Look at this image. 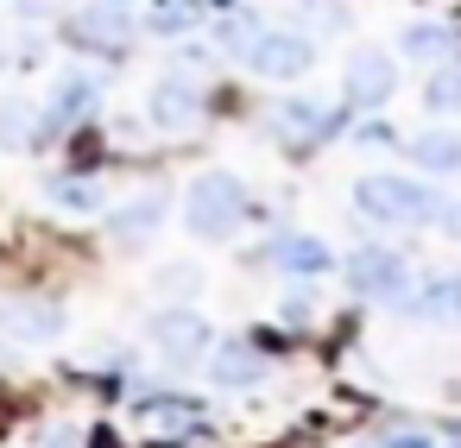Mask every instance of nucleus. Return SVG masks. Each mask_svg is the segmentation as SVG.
I'll use <instances>...</instances> for the list:
<instances>
[{"instance_id": "f03ea898", "label": "nucleus", "mask_w": 461, "mask_h": 448, "mask_svg": "<svg viewBox=\"0 0 461 448\" xmlns=\"http://www.w3.org/2000/svg\"><path fill=\"white\" fill-rule=\"evenodd\" d=\"M247 221V184L234 171H203L184 196V228L196 240H228Z\"/></svg>"}, {"instance_id": "f257e3e1", "label": "nucleus", "mask_w": 461, "mask_h": 448, "mask_svg": "<svg viewBox=\"0 0 461 448\" xmlns=\"http://www.w3.org/2000/svg\"><path fill=\"white\" fill-rule=\"evenodd\" d=\"M354 209L373 221V228H436L442 221V196L417 177H392V171H373L354 184Z\"/></svg>"}, {"instance_id": "aec40b11", "label": "nucleus", "mask_w": 461, "mask_h": 448, "mask_svg": "<svg viewBox=\"0 0 461 448\" xmlns=\"http://www.w3.org/2000/svg\"><path fill=\"white\" fill-rule=\"evenodd\" d=\"M184 26H196V0H158L146 13V32H184Z\"/></svg>"}, {"instance_id": "6ab92c4d", "label": "nucleus", "mask_w": 461, "mask_h": 448, "mask_svg": "<svg viewBox=\"0 0 461 448\" xmlns=\"http://www.w3.org/2000/svg\"><path fill=\"white\" fill-rule=\"evenodd\" d=\"M158 209H165V196H140V202H127V215H108V228H114L121 240L152 234V228H158Z\"/></svg>"}, {"instance_id": "4468645a", "label": "nucleus", "mask_w": 461, "mask_h": 448, "mask_svg": "<svg viewBox=\"0 0 461 448\" xmlns=\"http://www.w3.org/2000/svg\"><path fill=\"white\" fill-rule=\"evenodd\" d=\"M196 89L190 83H177V76H165L158 89H152V121L165 127V133H184V127H196Z\"/></svg>"}, {"instance_id": "2eb2a0df", "label": "nucleus", "mask_w": 461, "mask_h": 448, "mask_svg": "<svg viewBox=\"0 0 461 448\" xmlns=\"http://www.w3.org/2000/svg\"><path fill=\"white\" fill-rule=\"evenodd\" d=\"M411 158H417L429 177H455V171H461V139H455V133H417V139H411Z\"/></svg>"}, {"instance_id": "6e6552de", "label": "nucleus", "mask_w": 461, "mask_h": 448, "mask_svg": "<svg viewBox=\"0 0 461 448\" xmlns=\"http://www.w3.org/2000/svg\"><path fill=\"white\" fill-rule=\"evenodd\" d=\"M0 335L7 341H58L64 309L51 297H0Z\"/></svg>"}, {"instance_id": "7ed1b4c3", "label": "nucleus", "mask_w": 461, "mask_h": 448, "mask_svg": "<svg viewBox=\"0 0 461 448\" xmlns=\"http://www.w3.org/2000/svg\"><path fill=\"white\" fill-rule=\"evenodd\" d=\"M133 13L127 7H77L70 20H64V39L77 45V51H95V58H127V45H133Z\"/></svg>"}, {"instance_id": "9d476101", "label": "nucleus", "mask_w": 461, "mask_h": 448, "mask_svg": "<svg viewBox=\"0 0 461 448\" xmlns=\"http://www.w3.org/2000/svg\"><path fill=\"white\" fill-rule=\"evenodd\" d=\"M259 265H278V272H297V278H322L335 265V253L316 234H285V240L259 246Z\"/></svg>"}, {"instance_id": "dca6fc26", "label": "nucleus", "mask_w": 461, "mask_h": 448, "mask_svg": "<svg viewBox=\"0 0 461 448\" xmlns=\"http://www.w3.org/2000/svg\"><path fill=\"white\" fill-rule=\"evenodd\" d=\"M398 51L404 58H423V64H442V58H455V32L448 26H404L398 32Z\"/></svg>"}, {"instance_id": "20e7f679", "label": "nucleus", "mask_w": 461, "mask_h": 448, "mask_svg": "<svg viewBox=\"0 0 461 448\" xmlns=\"http://www.w3.org/2000/svg\"><path fill=\"white\" fill-rule=\"evenodd\" d=\"M341 278H348V291L366 297V303H398V297L411 291V259H398V253H385V246H366V253H348Z\"/></svg>"}, {"instance_id": "f8f14e48", "label": "nucleus", "mask_w": 461, "mask_h": 448, "mask_svg": "<svg viewBox=\"0 0 461 448\" xmlns=\"http://www.w3.org/2000/svg\"><path fill=\"white\" fill-rule=\"evenodd\" d=\"M209 379H215V385H228V391L259 385V379H266V354H259L253 341H221V347H215V360H209Z\"/></svg>"}, {"instance_id": "423d86ee", "label": "nucleus", "mask_w": 461, "mask_h": 448, "mask_svg": "<svg viewBox=\"0 0 461 448\" xmlns=\"http://www.w3.org/2000/svg\"><path fill=\"white\" fill-rule=\"evenodd\" d=\"M146 341H152L165 360H177V366H190V360H203V354L215 347V335H209V322H203L196 309H158V316L146 322Z\"/></svg>"}, {"instance_id": "4be33fe9", "label": "nucleus", "mask_w": 461, "mask_h": 448, "mask_svg": "<svg viewBox=\"0 0 461 448\" xmlns=\"http://www.w3.org/2000/svg\"><path fill=\"white\" fill-rule=\"evenodd\" d=\"M436 228H442V234H448V240H461V202H448V209H442V221H436Z\"/></svg>"}, {"instance_id": "ddd939ff", "label": "nucleus", "mask_w": 461, "mask_h": 448, "mask_svg": "<svg viewBox=\"0 0 461 448\" xmlns=\"http://www.w3.org/2000/svg\"><path fill=\"white\" fill-rule=\"evenodd\" d=\"M404 309L417 322H429V328H461V278H429Z\"/></svg>"}, {"instance_id": "9b49d317", "label": "nucleus", "mask_w": 461, "mask_h": 448, "mask_svg": "<svg viewBox=\"0 0 461 448\" xmlns=\"http://www.w3.org/2000/svg\"><path fill=\"white\" fill-rule=\"evenodd\" d=\"M140 417L165 423V429H171V435H184V442L209 435V423H203V404H196V398H184V391H146V398H140Z\"/></svg>"}, {"instance_id": "a211bd4d", "label": "nucleus", "mask_w": 461, "mask_h": 448, "mask_svg": "<svg viewBox=\"0 0 461 448\" xmlns=\"http://www.w3.org/2000/svg\"><path fill=\"white\" fill-rule=\"evenodd\" d=\"M423 108H429V114H461V64H455V58H448V70H436V76H429Z\"/></svg>"}, {"instance_id": "412c9836", "label": "nucleus", "mask_w": 461, "mask_h": 448, "mask_svg": "<svg viewBox=\"0 0 461 448\" xmlns=\"http://www.w3.org/2000/svg\"><path fill=\"white\" fill-rule=\"evenodd\" d=\"M51 196H64V202H95V190H83V184H51Z\"/></svg>"}, {"instance_id": "39448f33", "label": "nucleus", "mask_w": 461, "mask_h": 448, "mask_svg": "<svg viewBox=\"0 0 461 448\" xmlns=\"http://www.w3.org/2000/svg\"><path fill=\"white\" fill-rule=\"evenodd\" d=\"M392 89H398V64H392L385 51H354V58H348V70H341L348 114H373V108H385Z\"/></svg>"}, {"instance_id": "f3484780", "label": "nucleus", "mask_w": 461, "mask_h": 448, "mask_svg": "<svg viewBox=\"0 0 461 448\" xmlns=\"http://www.w3.org/2000/svg\"><path fill=\"white\" fill-rule=\"evenodd\" d=\"M278 133L285 139H322V133H335V121L316 114V102H285L278 108Z\"/></svg>"}, {"instance_id": "0eeeda50", "label": "nucleus", "mask_w": 461, "mask_h": 448, "mask_svg": "<svg viewBox=\"0 0 461 448\" xmlns=\"http://www.w3.org/2000/svg\"><path fill=\"white\" fill-rule=\"evenodd\" d=\"M310 39H297V32H259L253 45H247V70L253 76H272V83H291V76H303L310 70Z\"/></svg>"}, {"instance_id": "1a4fd4ad", "label": "nucleus", "mask_w": 461, "mask_h": 448, "mask_svg": "<svg viewBox=\"0 0 461 448\" xmlns=\"http://www.w3.org/2000/svg\"><path fill=\"white\" fill-rule=\"evenodd\" d=\"M89 108H95V83H89V76H64V83H58V95H51V114H39L32 146L64 139L70 127H83V121H89Z\"/></svg>"}]
</instances>
